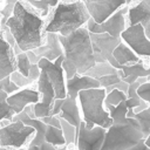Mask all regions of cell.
I'll return each mask as SVG.
<instances>
[{
    "label": "cell",
    "instance_id": "obj_22",
    "mask_svg": "<svg viewBox=\"0 0 150 150\" xmlns=\"http://www.w3.org/2000/svg\"><path fill=\"white\" fill-rule=\"evenodd\" d=\"M141 86V82L137 80L136 82L129 84L128 91H127V107L129 110H134V112H139L142 110H144L145 108H148V103L141 98V96L137 93L138 87Z\"/></svg>",
    "mask_w": 150,
    "mask_h": 150
},
{
    "label": "cell",
    "instance_id": "obj_42",
    "mask_svg": "<svg viewBox=\"0 0 150 150\" xmlns=\"http://www.w3.org/2000/svg\"><path fill=\"white\" fill-rule=\"evenodd\" d=\"M26 148H21V149H8V148H2L0 146V150H25Z\"/></svg>",
    "mask_w": 150,
    "mask_h": 150
},
{
    "label": "cell",
    "instance_id": "obj_40",
    "mask_svg": "<svg viewBox=\"0 0 150 150\" xmlns=\"http://www.w3.org/2000/svg\"><path fill=\"white\" fill-rule=\"evenodd\" d=\"M144 32H145L146 38H148V39H150V22H149L146 26H144Z\"/></svg>",
    "mask_w": 150,
    "mask_h": 150
},
{
    "label": "cell",
    "instance_id": "obj_8",
    "mask_svg": "<svg viewBox=\"0 0 150 150\" xmlns=\"http://www.w3.org/2000/svg\"><path fill=\"white\" fill-rule=\"evenodd\" d=\"M128 6L129 5L121 7L102 23H97L90 18L86 23V28L89 30V33H108L114 38H121L122 32L128 27L127 23Z\"/></svg>",
    "mask_w": 150,
    "mask_h": 150
},
{
    "label": "cell",
    "instance_id": "obj_16",
    "mask_svg": "<svg viewBox=\"0 0 150 150\" xmlns=\"http://www.w3.org/2000/svg\"><path fill=\"white\" fill-rule=\"evenodd\" d=\"M33 50L40 59H47L49 61H55L57 57L63 56V47L56 33H46L45 43Z\"/></svg>",
    "mask_w": 150,
    "mask_h": 150
},
{
    "label": "cell",
    "instance_id": "obj_43",
    "mask_svg": "<svg viewBox=\"0 0 150 150\" xmlns=\"http://www.w3.org/2000/svg\"><path fill=\"white\" fill-rule=\"evenodd\" d=\"M94 1H102V0H83V2H94Z\"/></svg>",
    "mask_w": 150,
    "mask_h": 150
},
{
    "label": "cell",
    "instance_id": "obj_32",
    "mask_svg": "<svg viewBox=\"0 0 150 150\" xmlns=\"http://www.w3.org/2000/svg\"><path fill=\"white\" fill-rule=\"evenodd\" d=\"M9 76H11L12 82H14L20 89H21V88H27L28 86H30V84L34 83V81H33L29 76H25V75H22L21 73H19L18 70L13 71Z\"/></svg>",
    "mask_w": 150,
    "mask_h": 150
},
{
    "label": "cell",
    "instance_id": "obj_36",
    "mask_svg": "<svg viewBox=\"0 0 150 150\" xmlns=\"http://www.w3.org/2000/svg\"><path fill=\"white\" fill-rule=\"evenodd\" d=\"M69 145H64V146H55L52 145L47 142H43L41 144H39V150H68Z\"/></svg>",
    "mask_w": 150,
    "mask_h": 150
},
{
    "label": "cell",
    "instance_id": "obj_14",
    "mask_svg": "<svg viewBox=\"0 0 150 150\" xmlns=\"http://www.w3.org/2000/svg\"><path fill=\"white\" fill-rule=\"evenodd\" d=\"M40 101V93L38 89L21 88L7 96V103L13 108L15 114L21 112L27 105L35 104Z\"/></svg>",
    "mask_w": 150,
    "mask_h": 150
},
{
    "label": "cell",
    "instance_id": "obj_47",
    "mask_svg": "<svg viewBox=\"0 0 150 150\" xmlns=\"http://www.w3.org/2000/svg\"><path fill=\"white\" fill-rule=\"evenodd\" d=\"M64 1H73V0H64Z\"/></svg>",
    "mask_w": 150,
    "mask_h": 150
},
{
    "label": "cell",
    "instance_id": "obj_48",
    "mask_svg": "<svg viewBox=\"0 0 150 150\" xmlns=\"http://www.w3.org/2000/svg\"><path fill=\"white\" fill-rule=\"evenodd\" d=\"M149 68H150V63H149Z\"/></svg>",
    "mask_w": 150,
    "mask_h": 150
},
{
    "label": "cell",
    "instance_id": "obj_25",
    "mask_svg": "<svg viewBox=\"0 0 150 150\" xmlns=\"http://www.w3.org/2000/svg\"><path fill=\"white\" fill-rule=\"evenodd\" d=\"M45 142H47L52 145H55V146L67 145L62 129L57 128V127H53V125H47V130L45 134Z\"/></svg>",
    "mask_w": 150,
    "mask_h": 150
},
{
    "label": "cell",
    "instance_id": "obj_3",
    "mask_svg": "<svg viewBox=\"0 0 150 150\" xmlns=\"http://www.w3.org/2000/svg\"><path fill=\"white\" fill-rule=\"evenodd\" d=\"M90 18L83 0H60L49 14L45 32L67 36L79 28L84 27Z\"/></svg>",
    "mask_w": 150,
    "mask_h": 150
},
{
    "label": "cell",
    "instance_id": "obj_31",
    "mask_svg": "<svg viewBox=\"0 0 150 150\" xmlns=\"http://www.w3.org/2000/svg\"><path fill=\"white\" fill-rule=\"evenodd\" d=\"M15 62H16V70L21 73L25 76H28L29 69L32 67V63L28 59V55L26 52H21L20 54L15 55Z\"/></svg>",
    "mask_w": 150,
    "mask_h": 150
},
{
    "label": "cell",
    "instance_id": "obj_17",
    "mask_svg": "<svg viewBox=\"0 0 150 150\" xmlns=\"http://www.w3.org/2000/svg\"><path fill=\"white\" fill-rule=\"evenodd\" d=\"M100 82L98 80L90 77L86 74L80 75L75 74L70 79H66V89H67V96L70 98L77 100L79 93L82 90L87 89H93V88H100Z\"/></svg>",
    "mask_w": 150,
    "mask_h": 150
},
{
    "label": "cell",
    "instance_id": "obj_44",
    "mask_svg": "<svg viewBox=\"0 0 150 150\" xmlns=\"http://www.w3.org/2000/svg\"><path fill=\"white\" fill-rule=\"evenodd\" d=\"M135 0H125V2H127V5H131L132 2H134Z\"/></svg>",
    "mask_w": 150,
    "mask_h": 150
},
{
    "label": "cell",
    "instance_id": "obj_34",
    "mask_svg": "<svg viewBox=\"0 0 150 150\" xmlns=\"http://www.w3.org/2000/svg\"><path fill=\"white\" fill-rule=\"evenodd\" d=\"M137 93L141 96V98L144 100L148 103V105L150 107V75L148 76V81L138 87Z\"/></svg>",
    "mask_w": 150,
    "mask_h": 150
},
{
    "label": "cell",
    "instance_id": "obj_2",
    "mask_svg": "<svg viewBox=\"0 0 150 150\" xmlns=\"http://www.w3.org/2000/svg\"><path fill=\"white\" fill-rule=\"evenodd\" d=\"M63 47V62L66 79L73 77L75 74H86L95 63L93 53L90 33L84 27L79 28L70 35H59Z\"/></svg>",
    "mask_w": 150,
    "mask_h": 150
},
{
    "label": "cell",
    "instance_id": "obj_6",
    "mask_svg": "<svg viewBox=\"0 0 150 150\" xmlns=\"http://www.w3.org/2000/svg\"><path fill=\"white\" fill-rule=\"evenodd\" d=\"M35 129L21 121H11L0 127V146L8 149H21L30 142Z\"/></svg>",
    "mask_w": 150,
    "mask_h": 150
},
{
    "label": "cell",
    "instance_id": "obj_38",
    "mask_svg": "<svg viewBox=\"0 0 150 150\" xmlns=\"http://www.w3.org/2000/svg\"><path fill=\"white\" fill-rule=\"evenodd\" d=\"M26 53H27V55H28V59H29L30 63H32V64H38V62L40 61V57L35 54V52L32 49V50H27Z\"/></svg>",
    "mask_w": 150,
    "mask_h": 150
},
{
    "label": "cell",
    "instance_id": "obj_12",
    "mask_svg": "<svg viewBox=\"0 0 150 150\" xmlns=\"http://www.w3.org/2000/svg\"><path fill=\"white\" fill-rule=\"evenodd\" d=\"M121 40L139 57H150V39L146 38L144 27L141 23L128 26L122 32Z\"/></svg>",
    "mask_w": 150,
    "mask_h": 150
},
{
    "label": "cell",
    "instance_id": "obj_24",
    "mask_svg": "<svg viewBox=\"0 0 150 150\" xmlns=\"http://www.w3.org/2000/svg\"><path fill=\"white\" fill-rule=\"evenodd\" d=\"M117 71H118V69H116L110 62L103 61V62H96V63L86 73V75L98 80V79L102 77V76L110 75V74H114V73H117Z\"/></svg>",
    "mask_w": 150,
    "mask_h": 150
},
{
    "label": "cell",
    "instance_id": "obj_35",
    "mask_svg": "<svg viewBox=\"0 0 150 150\" xmlns=\"http://www.w3.org/2000/svg\"><path fill=\"white\" fill-rule=\"evenodd\" d=\"M47 125H53V127H57V128H61V122H60V117L59 116H53V115H49V116H46V117H42L41 118Z\"/></svg>",
    "mask_w": 150,
    "mask_h": 150
},
{
    "label": "cell",
    "instance_id": "obj_19",
    "mask_svg": "<svg viewBox=\"0 0 150 150\" xmlns=\"http://www.w3.org/2000/svg\"><path fill=\"white\" fill-rule=\"evenodd\" d=\"M57 116L60 118L67 121L71 125H74L76 128V130H79V127L83 121L79 101L75 98H70L68 96L63 100V103L61 105V111Z\"/></svg>",
    "mask_w": 150,
    "mask_h": 150
},
{
    "label": "cell",
    "instance_id": "obj_41",
    "mask_svg": "<svg viewBox=\"0 0 150 150\" xmlns=\"http://www.w3.org/2000/svg\"><path fill=\"white\" fill-rule=\"evenodd\" d=\"M144 143H145V145H146L148 148H150V134L144 138Z\"/></svg>",
    "mask_w": 150,
    "mask_h": 150
},
{
    "label": "cell",
    "instance_id": "obj_27",
    "mask_svg": "<svg viewBox=\"0 0 150 150\" xmlns=\"http://www.w3.org/2000/svg\"><path fill=\"white\" fill-rule=\"evenodd\" d=\"M8 94L5 90H0V122L1 121H12L15 111L7 103Z\"/></svg>",
    "mask_w": 150,
    "mask_h": 150
},
{
    "label": "cell",
    "instance_id": "obj_39",
    "mask_svg": "<svg viewBox=\"0 0 150 150\" xmlns=\"http://www.w3.org/2000/svg\"><path fill=\"white\" fill-rule=\"evenodd\" d=\"M128 150H150V148H148L144 143V139H142L141 142H138L136 145H134L132 148H130Z\"/></svg>",
    "mask_w": 150,
    "mask_h": 150
},
{
    "label": "cell",
    "instance_id": "obj_1",
    "mask_svg": "<svg viewBox=\"0 0 150 150\" xmlns=\"http://www.w3.org/2000/svg\"><path fill=\"white\" fill-rule=\"evenodd\" d=\"M46 20L26 0H18L12 15L2 27H7L22 52L32 50L46 41Z\"/></svg>",
    "mask_w": 150,
    "mask_h": 150
},
{
    "label": "cell",
    "instance_id": "obj_20",
    "mask_svg": "<svg viewBox=\"0 0 150 150\" xmlns=\"http://www.w3.org/2000/svg\"><path fill=\"white\" fill-rule=\"evenodd\" d=\"M118 75L124 82H127L128 84H131L136 82L138 77H148L150 75V68L145 67L141 60L135 63L122 66L121 69H118Z\"/></svg>",
    "mask_w": 150,
    "mask_h": 150
},
{
    "label": "cell",
    "instance_id": "obj_18",
    "mask_svg": "<svg viewBox=\"0 0 150 150\" xmlns=\"http://www.w3.org/2000/svg\"><path fill=\"white\" fill-rule=\"evenodd\" d=\"M150 22V0H138L128 6V26L141 23L143 27Z\"/></svg>",
    "mask_w": 150,
    "mask_h": 150
},
{
    "label": "cell",
    "instance_id": "obj_11",
    "mask_svg": "<svg viewBox=\"0 0 150 150\" xmlns=\"http://www.w3.org/2000/svg\"><path fill=\"white\" fill-rule=\"evenodd\" d=\"M36 88H38V91L40 93V101L33 104L32 107H33L35 117L42 118L52 114V109L56 100V96H55V91L52 83L49 82L47 75L43 71H41L40 77L36 81Z\"/></svg>",
    "mask_w": 150,
    "mask_h": 150
},
{
    "label": "cell",
    "instance_id": "obj_33",
    "mask_svg": "<svg viewBox=\"0 0 150 150\" xmlns=\"http://www.w3.org/2000/svg\"><path fill=\"white\" fill-rule=\"evenodd\" d=\"M120 81H122V79L118 75V71L117 73H114V74H110V75H105V76H102L98 79V82H100V86L101 88H109L116 83H118Z\"/></svg>",
    "mask_w": 150,
    "mask_h": 150
},
{
    "label": "cell",
    "instance_id": "obj_46",
    "mask_svg": "<svg viewBox=\"0 0 150 150\" xmlns=\"http://www.w3.org/2000/svg\"><path fill=\"white\" fill-rule=\"evenodd\" d=\"M0 26H1V18H0Z\"/></svg>",
    "mask_w": 150,
    "mask_h": 150
},
{
    "label": "cell",
    "instance_id": "obj_45",
    "mask_svg": "<svg viewBox=\"0 0 150 150\" xmlns=\"http://www.w3.org/2000/svg\"><path fill=\"white\" fill-rule=\"evenodd\" d=\"M2 81H4V80H0V84H1V83H2Z\"/></svg>",
    "mask_w": 150,
    "mask_h": 150
},
{
    "label": "cell",
    "instance_id": "obj_5",
    "mask_svg": "<svg viewBox=\"0 0 150 150\" xmlns=\"http://www.w3.org/2000/svg\"><path fill=\"white\" fill-rule=\"evenodd\" d=\"M144 138L138 122L131 117L127 123H112L107 129L101 150H128Z\"/></svg>",
    "mask_w": 150,
    "mask_h": 150
},
{
    "label": "cell",
    "instance_id": "obj_9",
    "mask_svg": "<svg viewBox=\"0 0 150 150\" xmlns=\"http://www.w3.org/2000/svg\"><path fill=\"white\" fill-rule=\"evenodd\" d=\"M63 56L57 57L55 61H49L47 59H40L38 66L40 67L41 71H43L49 82L52 83L56 98H66L67 97V89H66V74L62 67Z\"/></svg>",
    "mask_w": 150,
    "mask_h": 150
},
{
    "label": "cell",
    "instance_id": "obj_10",
    "mask_svg": "<svg viewBox=\"0 0 150 150\" xmlns=\"http://www.w3.org/2000/svg\"><path fill=\"white\" fill-rule=\"evenodd\" d=\"M105 132L107 129L103 127L95 125L94 128H88L86 122L82 121L79 127L74 145L76 146V150H101L104 143Z\"/></svg>",
    "mask_w": 150,
    "mask_h": 150
},
{
    "label": "cell",
    "instance_id": "obj_7",
    "mask_svg": "<svg viewBox=\"0 0 150 150\" xmlns=\"http://www.w3.org/2000/svg\"><path fill=\"white\" fill-rule=\"evenodd\" d=\"M90 41L96 62L108 61L116 69H121V66L112 56V52L121 42V38H114L108 33H90Z\"/></svg>",
    "mask_w": 150,
    "mask_h": 150
},
{
    "label": "cell",
    "instance_id": "obj_30",
    "mask_svg": "<svg viewBox=\"0 0 150 150\" xmlns=\"http://www.w3.org/2000/svg\"><path fill=\"white\" fill-rule=\"evenodd\" d=\"M107 93V91H105ZM127 100V93L120 89H111L105 94L104 98V104H110V105H117L121 102H124Z\"/></svg>",
    "mask_w": 150,
    "mask_h": 150
},
{
    "label": "cell",
    "instance_id": "obj_15",
    "mask_svg": "<svg viewBox=\"0 0 150 150\" xmlns=\"http://www.w3.org/2000/svg\"><path fill=\"white\" fill-rule=\"evenodd\" d=\"M16 70L15 53L11 45L4 36V32H0V80L6 79L13 71Z\"/></svg>",
    "mask_w": 150,
    "mask_h": 150
},
{
    "label": "cell",
    "instance_id": "obj_28",
    "mask_svg": "<svg viewBox=\"0 0 150 150\" xmlns=\"http://www.w3.org/2000/svg\"><path fill=\"white\" fill-rule=\"evenodd\" d=\"M132 117L138 122L144 137H146L150 134V107L145 108L139 112H134Z\"/></svg>",
    "mask_w": 150,
    "mask_h": 150
},
{
    "label": "cell",
    "instance_id": "obj_21",
    "mask_svg": "<svg viewBox=\"0 0 150 150\" xmlns=\"http://www.w3.org/2000/svg\"><path fill=\"white\" fill-rule=\"evenodd\" d=\"M112 56L121 67L125 66V64H129V63H135V62L141 61V57L127 43H124L122 40L117 45V47L114 49Z\"/></svg>",
    "mask_w": 150,
    "mask_h": 150
},
{
    "label": "cell",
    "instance_id": "obj_37",
    "mask_svg": "<svg viewBox=\"0 0 150 150\" xmlns=\"http://www.w3.org/2000/svg\"><path fill=\"white\" fill-rule=\"evenodd\" d=\"M63 100H64V98H56V100H55L50 115L57 116V115L60 114V111H61V105H62V103H63Z\"/></svg>",
    "mask_w": 150,
    "mask_h": 150
},
{
    "label": "cell",
    "instance_id": "obj_4",
    "mask_svg": "<svg viewBox=\"0 0 150 150\" xmlns=\"http://www.w3.org/2000/svg\"><path fill=\"white\" fill-rule=\"evenodd\" d=\"M105 94V89L101 87L82 90L79 93L77 101L80 104L82 120L86 122L88 128L100 125L104 129H108L112 124V120L104 107Z\"/></svg>",
    "mask_w": 150,
    "mask_h": 150
},
{
    "label": "cell",
    "instance_id": "obj_26",
    "mask_svg": "<svg viewBox=\"0 0 150 150\" xmlns=\"http://www.w3.org/2000/svg\"><path fill=\"white\" fill-rule=\"evenodd\" d=\"M33 8H35L42 18L49 15L50 9H53L60 0H26Z\"/></svg>",
    "mask_w": 150,
    "mask_h": 150
},
{
    "label": "cell",
    "instance_id": "obj_13",
    "mask_svg": "<svg viewBox=\"0 0 150 150\" xmlns=\"http://www.w3.org/2000/svg\"><path fill=\"white\" fill-rule=\"evenodd\" d=\"M84 5L91 19L97 23H102L121 7L125 6L127 2L125 0H102L94 2H84Z\"/></svg>",
    "mask_w": 150,
    "mask_h": 150
},
{
    "label": "cell",
    "instance_id": "obj_23",
    "mask_svg": "<svg viewBox=\"0 0 150 150\" xmlns=\"http://www.w3.org/2000/svg\"><path fill=\"white\" fill-rule=\"evenodd\" d=\"M127 101V100H125ZM124 102H121L120 104L117 105H110V104H104L105 109L108 110L109 115H110V118L112 120V123H127L130 121L131 117H128V107H127V103Z\"/></svg>",
    "mask_w": 150,
    "mask_h": 150
},
{
    "label": "cell",
    "instance_id": "obj_29",
    "mask_svg": "<svg viewBox=\"0 0 150 150\" xmlns=\"http://www.w3.org/2000/svg\"><path fill=\"white\" fill-rule=\"evenodd\" d=\"M60 122H61V129H62V132H63V136L66 139V144L74 145L75 141H76V134H77L76 128L62 118H60Z\"/></svg>",
    "mask_w": 150,
    "mask_h": 150
}]
</instances>
